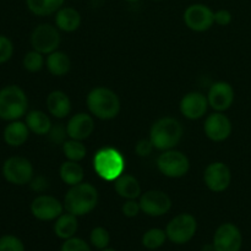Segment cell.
I'll use <instances>...</instances> for the list:
<instances>
[{"mask_svg":"<svg viewBox=\"0 0 251 251\" xmlns=\"http://www.w3.org/2000/svg\"><path fill=\"white\" fill-rule=\"evenodd\" d=\"M98 203V191L92 184L80 183L69 189L64 199V208L66 212L76 217L88 215Z\"/></svg>","mask_w":251,"mask_h":251,"instance_id":"obj_1","label":"cell"},{"mask_svg":"<svg viewBox=\"0 0 251 251\" xmlns=\"http://www.w3.org/2000/svg\"><path fill=\"white\" fill-rule=\"evenodd\" d=\"M184 129L179 120L172 117H164L157 120L150 130V140L154 149L159 151L172 150L180 142Z\"/></svg>","mask_w":251,"mask_h":251,"instance_id":"obj_2","label":"cell"},{"mask_svg":"<svg viewBox=\"0 0 251 251\" xmlns=\"http://www.w3.org/2000/svg\"><path fill=\"white\" fill-rule=\"evenodd\" d=\"M28 98L20 86L7 85L0 88V119L5 122L20 120L27 114Z\"/></svg>","mask_w":251,"mask_h":251,"instance_id":"obj_3","label":"cell"},{"mask_svg":"<svg viewBox=\"0 0 251 251\" xmlns=\"http://www.w3.org/2000/svg\"><path fill=\"white\" fill-rule=\"evenodd\" d=\"M87 108L98 119H114L120 112V100L114 91L107 87H96L88 93Z\"/></svg>","mask_w":251,"mask_h":251,"instance_id":"obj_4","label":"cell"},{"mask_svg":"<svg viewBox=\"0 0 251 251\" xmlns=\"http://www.w3.org/2000/svg\"><path fill=\"white\" fill-rule=\"evenodd\" d=\"M93 167L100 178L107 181H114L124 174L125 159L118 150L105 147L96 153Z\"/></svg>","mask_w":251,"mask_h":251,"instance_id":"obj_5","label":"cell"},{"mask_svg":"<svg viewBox=\"0 0 251 251\" xmlns=\"http://www.w3.org/2000/svg\"><path fill=\"white\" fill-rule=\"evenodd\" d=\"M198 222L190 213H180L169 221L166 227L167 238L176 245H183L190 242L196 234Z\"/></svg>","mask_w":251,"mask_h":251,"instance_id":"obj_6","label":"cell"},{"mask_svg":"<svg viewBox=\"0 0 251 251\" xmlns=\"http://www.w3.org/2000/svg\"><path fill=\"white\" fill-rule=\"evenodd\" d=\"M1 174L5 180L12 185H26L33 179V166L25 157L12 156L2 163Z\"/></svg>","mask_w":251,"mask_h":251,"instance_id":"obj_7","label":"cell"},{"mask_svg":"<svg viewBox=\"0 0 251 251\" xmlns=\"http://www.w3.org/2000/svg\"><path fill=\"white\" fill-rule=\"evenodd\" d=\"M157 168L168 178H181L189 172L190 162L183 152L172 149L159 154L157 158Z\"/></svg>","mask_w":251,"mask_h":251,"instance_id":"obj_8","label":"cell"},{"mask_svg":"<svg viewBox=\"0 0 251 251\" xmlns=\"http://www.w3.org/2000/svg\"><path fill=\"white\" fill-rule=\"evenodd\" d=\"M59 44H60V33L58 27H54L53 25L41 24L32 31V48L43 55L55 51Z\"/></svg>","mask_w":251,"mask_h":251,"instance_id":"obj_9","label":"cell"},{"mask_svg":"<svg viewBox=\"0 0 251 251\" xmlns=\"http://www.w3.org/2000/svg\"><path fill=\"white\" fill-rule=\"evenodd\" d=\"M212 245L215 251H240L243 247V234L234 223H223L216 229Z\"/></svg>","mask_w":251,"mask_h":251,"instance_id":"obj_10","label":"cell"},{"mask_svg":"<svg viewBox=\"0 0 251 251\" xmlns=\"http://www.w3.org/2000/svg\"><path fill=\"white\" fill-rule=\"evenodd\" d=\"M184 22L195 32H205L215 24V12L203 4H193L184 11Z\"/></svg>","mask_w":251,"mask_h":251,"instance_id":"obj_11","label":"cell"},{"mask_svg":"<svg viewBox=\"0 0 251 251\" xmlns=\"http://www.w3.org/2000/svg\"><path fill=\"white\" fill-rule=\"evenodd\" d=\"M31 213L36 220L42 222L55 221L60 215H63L64 205L50 195H38L31 202Z\"/></svg>","mask_w":251,"mask_h":251,"instance_id":"obj_12","label":"cell"},{"mask_svg":"<svg viewBox=\"0 0 251 251\" xmlns=\"http://www.w3.org/2000/svg\"><path fill=\"white\" fill-rule=\"evenodd\" d=\"M141 211L151 217H159L168 212L172 208V200L168 194L159 190H149L140 198Z\"/></svg>","mask_w":251,"mask_h":251,"instance_id":"obj_13","label":"cell"},{"mask_svg":"<svg viewBox=\"0 0 251 251\" xmlns=\"http://www.w3.org/2000/svg\"><path fill=\"white\" fill-rule=\"evenodd\" d=\"M206 186L213 193H222L227 190L232 181V173L227 164L223 162H213L208 164L203 173Z\"/></svg>","mask_w":251,"mask_h":251,"instance_id":"obj_14","label":"cell"},{"mask_svg":"<svg viewBox=\"0 0 251 251\" xmlns=\"http://www.w3.org/2000/svg\"><path fill=\"white\" fill-rule=\"evenodd\" d=\"M205 134L211 141L222 142L232 134V123L223 113L217 112L208 115L203 125Z\"/></svg>","mask_w":251,"mask_h":251,"instance_id":"obj_15","label":"cell"},{"mask_svg":"<svg viewBox=\"0 0 251 251\" xmlns=\"http://www.w3.org/2000/svg\"><path fill=\"white\" fill-rule=\"evenodd\" d=\"M208 104L216 112H226L234 102V90L232 85L226 81H218L210 87L207 93Z\"/></svg>","mask_w":251,"mask_h":251,"instance_id":"obj_16","label":"cell"},{"mask_svg":"<svg viewBox=\"0 0 251 251\" xmlns=\"http://www.w3.org/2000/svg\"><path fill=\"white\" fill-rule=\"evenodd\" d=\"M208 100L206 96L200 92H190L184 96L180 100V112L186 119L198 120L205 115L208 108Z\"/></svg>","mask_w":251,"mask_h":251,"instance_id":"obj_17","label":"cell"},{"mask_svg":"<svg viewBox=\"0 0 251 251\" xmlns=\"http://www.w3.org/2000/svg\"><path fill=\"white\" fill-rule=\"evenodd\" d=\"M95 130V120L87 113H77L70 118L66 125V131L70 139L83 140L88 139Z\"/></svg>","mask_w":251,"mask_h":251,"instance_id":"obj_18","label":"cell"},{"mask_svg":"<svg viewBox=\"0 0 251 251\" xmlns=\"http://www.w3.org/2000/svg\"><path fill=\"white\" fill-rule=\"evenodd\" d=\"M29 136V129L26 123L21 120L9 122V124L4 127L2 139L5 144L10 147H20L26 144Z\"/></svg>","mask_w":251,"mask_h":251,"instance_id":"obj_19","label":"cell"},{"mask_svg":"<svg viewBox=\"0 0 251 251\" xmlns=\"http://www.w3.org/2000/svg\"><path fill=\"white\" fill-rule=\"evenodd\" d=\"M47 108H48L50 115L58 118V119H63L70 114V98L63 91H53L47 97Z\"/></svg>","mask_w":251,"mask_h":251,"instance_id":"obj_20","label":"cell"},{"mask_svg":"<svg viewBox=\"0 0 251 251\" xmlns=\"http://www.w3.org/2000/svg\"><path fill=\"white\" fill-rule=\"evenodd\" d=\"M114 190L118 195L126 200H136L141 196V186L139 180L130 174H122L114 180Z\"/></svg>","mask_w":251,"mask_h":251,"instance_id":"obj_21","label":"cell"},{"mask_svg":"<svg viewBox=\"0 0 251 251\" xmlns=\"http://www.w3.org/2000/svg\"><path fill=\"white\" fill-rule=\"evenodd\" d=\"M77 229V217L75 215H73V213H63L54 222V233L61 240H66L75 237Z\"/></svg>","mask_w":251,"mask_h":251,"instance_id":"obj_22","label":"cell"},{"mask_svg":"<svg viewBox=\"0 0 251 251\" xmlns=\"http://www.w3.org/2000/svg\"><path fill=\"white\" fill-rule=\"evenodd\" d=\"M55 25L60 31L74 32L80 27L81 15L74 7H61L56 11Z\"/></svg>","mask_w":251,"mask_h":251,"instance_id":"obj_23","label":"cell"},{"mask_svg":"<svg viewBox=\"0 0 251 251\" xmlns=\"http://www.w3.org/2000/svg\"><path fill=\"white\" fill-rule=\"evenodd\" d=\"M25 123L29 131L36 135H47L51 129L50 118L42 110H31L25 115Z\"/></svg>","mask_w":251,"mask_h":251,"instance_id":"obj_24","label":"cell"},{"mask_svg":"<svg viewBox=\"0 0 251 251\" xmlns=\"http://www.w3.org/2000/svg\"><path fill=\"white\" fill-rule=\"evenodd\" d=\"M46 66L49 73L54 76H64L70 70V59L68 54L64 51L55 50L53 53L48 54L46 60Z\"/></svg>","mask_w":251,"mask_h":251,"instance_id":"obj_25","label":"cell"},{"mask_svg":"<svg viewBox=\"0 0 251 251\" xmlns=\"http://www.w3.org/2000/svg\"><path fill=\"white\" fill-rule=\"evenodd\" d=\"M65 0H26L27 9L36 16H49L61 9Z\"/></svg>","mask_w":251,"mask_h":251,"instance_id":"obj_26","label":"cell"},{"mask_svg":"<svg viewBox=\"0 0 251 251\" xmlns=\"http://www.w3.org/2000/svg\"><path fill=\"white\" fill-rule=\"evenodd\" d=\"M59 173H60L61 180L70 186L82 183L83 176H85L83 168L78 164V162L69 161V159L61 164Z\"/></svg>","mask_w":251,"mask_h":251,"instance_id":"obj_27","label":"cell"},{"mask_svg":"<svg viewBox=\"0 0 251 251\" xmlns=\"http://www.w3.org/2000/svg\"><path fill=\"white\" fill-rule=\"evenodd\" d=\"M167 239L168 238H167L166 230L161 229V228H151L144 233L141 243L147 250H157L163 247Z\"/></svg>","mask_w":251,"mask_h":251,"instance_id":"obj_28","label":"cell"},{"mask_svg":"<svg viewBox=\"0 0 251 251\" xmlns=\"http://www.w3.org/2000/svg\"><path fill=\"white\" fill-rule=\"evenodd\" d=\"M63 152L69 161L80 162L86 157L87 150H86V146L82 144V141L70 139L66 140L63 144Z\"/></svg>","mask_w":251,"mask_h":251,"instance_id":"obj_29","label":"cell"},{"mask_svg":"<svg viewBox=\"0 0 251 251\" xmlns=\"http://www.w3.org/2000/svg\"><path fill=\"white\" fill-rule=\"evenodd\" d=\"M90 243L97 250H103L109 247L110 235L104 227H95L90 233Z\"/></svg>","mask_w":251,"mask_h":251,"instance_id":"obj_30","label":"cell"},{"mask_svg":"<svg viewBox=\"0 0 251 251\" xmlns=\"http://www.w3.org/2000/svg\"><path fill=\"white\" fill-rule=\"evenodd\" d=\"M24 68L29 73H38L44 66L43 54L37 50H31L24 56Z\"/></svg>","mask_w":251,"mask_h":251,"instance_id":"obj_31","label":"cell"},{"mask_svg":"<svg viewBox=\"0 0 251 251\" xmlns=\"http://www.w3.org/2000/svg\"><path fill=\"white\" fill-rule=\"evenodd\" d=\"M0 251H25V244L16 235L5 234L0 237Z\"/></svg>","mask_w":251,"mask_h":251,"instance_id":"obj_32","label":"cell"},{"mask_svg":"<svg viewBox=\"0 0 251 251\" xmlns=\"http://www.w3.org/2000/svg\"><path fill=\"white\" fill-rule=\"evenodd\" d=\"M60 251H92L91 247L87 244L86 240H83L82 238L73 237L70 239L64 240V243L61 244Z\"/></svg>","mask_w":251,"mask_h":251,"instance_id":"obj_33","label":"cell"},{"mask_svg":"<svg viewBox=\"0 0 251 251\" xmlns=\"http://www.w3.org/2000/svg\"><path fill=\"white\" fill-rule=\"evenodd\" d=\"M14 54V43L9 37L0 34V65L7 63Z\"/></svg>","mask_w":251,"mask_h":251,"instance_id":"obj_34","label":"cell"},{"mask_svg":"<svg viewBox=\"0 0 251 251\" xmlns=\"http://www.w3.org/2000/svg\"><path fill=\"white\" fill-rule=\"evenodd\" d=\"M49 139H50L51 142L54 144H64L66 141L65 137L68 135V131H66V127H64L63 125L59 124L56 126H51L50 131L48 132Z\"/></svg>","mask_w":251,"mask_h":251,"instance_id":"obj_35","label":"cell"},{"mask_svg":"<svg viewBox=\"0 0 251 251\" xmlns=\"http://www.w3.org/2000/svg\"><path fill=\"white\" fill-rule=\"evenodd\" d=\"M140 211H141L140 202H137L136 200H126L122 207L123 215L127 218L136 217L140 213Z\"/></svg>","mask_w":251,"mask_h":251,"instance_id":"obj_36","label":"cell"},{"mask_svg":"<svg viewBox=\"0 0 251 251\" xmlns=\"http://www.w3.org/2000/svg\"><path fill=\"white\" fill-rule=\"evenodd\" d=\"M154 146L152 144L151 140H146V139H142L140 141H137V144L135 145V152H136L137 156L140 157H146L150 156L153 151Z\"/></svg>","mask_w":251,"mask_h":251,"instance_id":"obj_37","label":"cell"},{"mask_svg":"<svg viewBox=\"0 0 251 251\" xmlns=\"http://www.w3.org/2000/svg\"><path fill=\"white\" fill-rule=\"evenodd\" d=\"M232 19L233 16L230 14V11H228L226 9L217 10L215 12V22L217 25H220V26H228L232 22Z\"/></svg>","mask_w":251,"mask_h":251,"instance_id":"obj_38","label":"cell"},{"mask_svg":"<svg viewBox=\"0 0 251 251\" xmlns=\"http://www.w3.org/2000/svg\"><path fill=\"white\" fill-rule=\"evenodd\" d=\"M29 185H31V188L33 189L34 191H38V193H41V191L46 190L47 186H48V184H47L46 179L42 178V176H38V178H36V179H32L31 183H29Z\"/></svg>","mask_w":251,"mask_h":251,"instance_id":"obj_39","label":"cell"},{"mask_svg":"<svg viewBox=\"0 0 251 251\" xmlns=\"http://www.w3.org/2000/svg\"><path fill=\"white\" fill-rule=\"evenodd\" d=\"M100 251H117L115 249H112V248H105V249L100 250Z\"/></svg>","mask_w":251,"mask_h":251,"instance_id":"obj_40","label":"cell"},{"mask_svg":"<svg viewBox=\"0 0 251 251\" xmlns=\"http://www.w3.org/2000/svg\"><path fill=\"white\" fill-rule=\"evenodd\" d=\"M125 1H127V2H136V1H139V0H125Z\"/></svg>","mask_w":251,"mask_h":251,"instance_id":"obj_41","label":"cell"},{"mask_svg":"<svg viewBox=\"0 0 251 251\" xmlns=\"http://www.w3.org/2000/svg\"><path fill=\"white\" fill-rule=\"evenodd\" d=\"M152 1H162V0H152Z\"/></svg>","mask_w":251,"mask_h":251,"instance_id":"obj_42","label":"cell"}]
</instances>
